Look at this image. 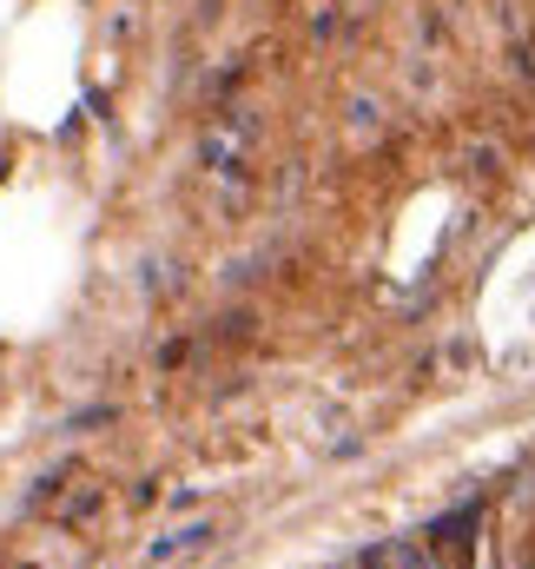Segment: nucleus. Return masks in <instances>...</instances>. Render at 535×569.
I'll list each match as a JSON object with an SVG mask.
<instances>
[{"label": "nucleus", "mask_w": 535, "mask_h": 569, "mask_svg": "<svg viewBox=\"0 0 535 569\" xmlns=\"http://www.w3.org/2000/svg\"><path fill=\"white\" fill-rule=\"evenodd\" d=\"M212 537H219V523H212V517H199V523H179V530H165V537H152V543H145V569L185 563V557L212 550Z\"/></svg>", "instance_id": "f03ea898"}, {"label": "nucleus", "mask_w": 535, "mask_h": 569, "mask_svg": "<svg viewBox=\"0 0 535 569\" xmlns=\"http://www.w3.org/2000/svg\"><path fill=\"white\" fill-rule=\"evenodd\" d=\"M252 113L245 107H232L225 120H212L205 133H199V159H205V172H239L245 166V152H252Z\"/></svg>", "instance_id": "f257e3e1"}, {"label": "nucleus", "mask_w": 535, "mask_h": 569, "mask_svg": "<svg viewBox=\"0 0 535 569\" xmlns=\"http://www.w3.org/2000/svg\"><path fill=\"white\" fill-rule=\"evenodd\" d=\"M364 563L371 569H430V550H423V537H397V543H377Z\"/></svg>", "instance_id": "7ed1b4c3"}, {"label": "nucleus", "mask_w": 535, "mask_h": 569, "mask_svg": "<svg viewBox=\"0 0 535 569\" xmlns=\"http://www.w3.org/2000/svg\"><path fill=\"white\" fill-rule=\"evenodd\" d=\"M351 120H357V133H371L377 127V100H351Z\"/></svg>", "instance_id": "20e7f679"}]
</instances>
